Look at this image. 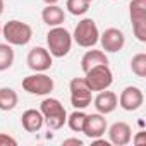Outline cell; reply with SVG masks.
<instances>
[{
    "label": "cell",
    "mask_w": 146,
    "mask_h": 146,
    "mask_svg": "<svg viewBox=\"0 0 146 146\" xmlns=\"http://www.w3.org/2000/svg\"><path fill=\"white\" fill-rule=\"evenodd\" d=\"M129 16H131L134 36L141 43H144L146 41V0H132L129 5Z\"/></svg>",
    "instance_id": "8"
},
{
    "label": "cell",
    "mask_w": 146,
    "mask_h": 146,
    "mask_svg": "<svg viewBox=\"0 0 146 146\" xmlns=\"http://www.w3.org/2000/svg\"><path fill=\"white\" fill-rule=\"evenodd\" d=\"M64 146H69V144H76V146H83V141L79 137H70V139H64L62 143Z\"/></svg>",
    "instance_id": "25"
},
{
    "label": "cell",
    "mask_w": 146,
    "mask_h": 146,
    "mask_svg": "<svg viewBox=\"0 0 146 146\" xmlns=\"http://www.w3.org/2000/svg\"><path fill=\"white\" fill-rule=\"evenodd\" d=\"M84 120H86V113L83 110H78L76 112H72L69 117H67V125L70 127V131H74V132H83V127H84Z\"/></svg>",
    "instance_id": "20"
},
{
    "label": "cell",
    "mask_w": 146,
    "mask_h": 146,
    "mask_svg": "<svg viewBox=\"0 0 146 146\" xmlns=\"http://www.w3.org/2000/svg\"><path fill=\"white\" fill-rule=\"evenodd\" d=\"M14 64V50L9 43H0V72L11 69Z\"/></svg>",
    "instance_id": "19"
},
{
    "label": "cell",
    "mask_w": 146,
    "mask_h": 146,
    "mask_svg": "<svg viewBox=\"0 0 146 146\" xmlns=\"http://www.w3.org/2000/svg\"><path fill=\"white\" fill-rule=\"evenodd\" d=\"M43 2H45L46 5H52V4H57V2H58V0H43Z\"/></svg>",
    "instance_id": "26"
},
{
    "label": "cell",
    "mask_w": 146,
    "mask_h": 146,
    "mask_svg": "<svg viewBox=\"0 0 146 146\" xmlns=\"http://www.w3.org/2000/svg\"><path fill=\"white\" fill-rule=\"evenodd\" d=\"M72 40L83 48L95 46L98 43V40H100V31H98L96 23L93 19H90V17L79 21L76 29H74V35H72Z\"/></svg>",
    "instance_id": "4"
},
{
    "label": "cell",
    "mask_w": 146,
    "mask_h": 146,
    "mask_svg": "<svg viewBox=\"0 0 146 146\" xmlns=\"http://www.w3.org/2000/svg\"><path fill=\"white\" fill-rule=\"evenodd\" d=\"M93 103H95V108H96L98 113L107 115V113H112V112L119 107V96H117L113 91L103 90V91H100V93L96 95V98H95Z\"/></svg>",
    "instance_id": "14"
},
{
    "label": "cell",
    "mask_w": 146,
    "mask_h": 146,
    "mask_svg": "<svg viewBox=\"0 0 146 146\" xmlns=\"http://www.w3.org/2000/svg\"><path fill=\"white\" fill-rule=\"evenodd\" d=\"M100 43H102V48L105 50V52H108V53H117V52H120L122 48H124V45H125V36H124V33L120 31V29H117V28H108V29H105L102 35H100V40H98Z\"/></svg>",
    "instance_id": "10"
},
{
    "label": "cell",
    "mask_w": 146,
    "mask_h": 146,
    "mask_svg": "<svg viewBox=\"0 0 146 146\" xmlns=\"http://www.w3.org/2000/svg\"><path fill=\"white\" fill-rule=\"evenodd\" d=\"M65 7H67V11L72 16H83V14L88 12L90 2H88V0H67Z\"/></svg>",
    "instance_id": "22"
},
{
    "label": "cell",
    "mask_w": 146,
    "mask_h": 146,
    "mask_svg": "<svg viewBox=\"0 0 146 146\" xmlns=\"http://www.w3.org/2000/svg\"><path fill=\"white\" fill-rule=\"evenodd\" d=\"M69 91H70V103H72L74 108L83 110V108L91 105L93 91L86 84L84 78H74L72 79L70 84H69Z\"/></svg>",
    "instance_id": "7"
},
{
    "label": "cell",
    "mask_w": 146,
    "mask_h": 146,
    "mask_svg": "<svg viewBox=\"0 0 146 146\" xmlns=\"http://www.w3.org/2000/svg\"><path fill=\"white\" fill-rule=\"evenodd\" d=\"M46 45H48V52L52 57H57V58H62L65 57L69 52H70V46H72V36L70 33L62 28V26H55L48 31L46 35Z\"/></svg>",
    "instance_id": "3"
},
{
    "label": "cell",
    "mask_w": 146,
    "mask_h": 146,
    "mask_svg": "<svg viewBox=\"0 0 146 146\" xmlns=\"http://www.w3.org/2000/svg\"><path fill=\"white\" fill-rule=\"evenodd\" d=\"M40 112L43 115V120H45L46 127L52 129V131L62 129L65 120H67V112L57 98H45L40 103Z\"/></svg>",
    "instance_id": "1"
},
{
    "label": "cell",
    "mask_w": 146,
    "mask_h": 146,
    "mask_svg": "<svg viewBox=\"0 0 146 146\" xmlns=\"http://www.w3.org/2000/svg\"><path fill=\"white\" fill-rule=\"evenodd\" d=\"M21 124H23L24 131H28V132H38L43 127L45 120H43V115H41L40 110L29 108V110H26L21 115Z\"/></svg>",
    "instance_id": "16"
},
{
    "label": "cell",
    "mask_w": 146,
    "mask_h": 146,
    "mask_svg": "<svg viewBox=\"0 0 146 146\" xmlns=\"http://www.w3.org/2000/svg\"><path fill=\"white\" fill-rule=\"evenodd\" d=\"M53 79L50 76H46L45 72H36L28 78L23 79V90L28 91L29 95H36V96H45L50 95L53 91Z\"/></svg>",
    "instance_id": "6"
},
{
    "label": "cell",
    "mask_w": 146,
    "mask_h": 146,
    "mask_svg": "<svg viewBox=\"0 0 146 146\" xmlns=\"http://www.w3.org/2000/svg\"><path fill=\"white\" fill-rule=\"evenodd\" d=\"M108 137H110L112 144H115V146H125V144L131 143L132 129H131V125L127 122H115L108 129Z\"/></svg>",
    "instance_id": "13"
},
{
    "label": "cell",
    "mask_w": 146,
    "mask_h": 146,
    "mask_svg": "<svg viewBox=\"0 0 146 146\" xmlns=\"http://www.w3.org/2000/svg\"><path fill=\"white\" fill-rule=\"evenodd\" d=\"M41 19L45 24H48L50 28H55V26H62V23L65 21V12L62 7H58L57 4H52V5H46L43 11H41Z\"/></svg>",
    "instance_id": "17"
},
{
    "label": "cell",
    "mask_w": 146,
    "mask_h": 146,
    "mask_svg": "<svg viewBox=\"0 0 146 146\" xmlns=\"http://www.w3.org/2000/svg\"><path fill=\"white\" fill-rule=\"evenodd\" d=\"M96 65H108V57L103 50H88L81 58V69L83 72H88L90 69Z\"/></svg>",
    "instance_id": "15"
},
{
    "label": "cell",
    "mask_w": 146,
    "mask_h": 146,
    "mask_svg": "<svg viewBox=\"0 0 146 146\" xmlns=\"http://www.w3.org/2000/svg\"><path fill=\"white\" fill-rule=\"evenodd\" d=\"M143 102H144V95L137 86H125L119 96V105L127 112H134L141 108Z\"/></svg>",
    "instance_id": "11"
},
{
    "label": "cell",
    "mask_w": 146,
    "mask_h": 146,
    "mask_svg": "<svg viewBox=\"0 0 146 146\" xmlns=\"http://www.w3.org/2000/svg\"><path fill=\"white\" fill-rule=\"evenodd\" d=\"M86 78V84L90 86L91 91H103L108 90L113 83V74L108 65H96L93 69H90L88 72H84Z\"/></svg>",
    "instance_id": "5"
},
{
    "label": "cell",
    "mask_w": 146,
    "mask_h": 146,
    "mask_svg": "<svg viewBox=\"0 0 146 146\" xmlns=\"http://www.w3.org/2000/svg\"><path fill=\"white\" fill-rule=\"evenodd\" d=\"M26 62H28V67H29L31 70H35V72H45V70H48V69L52 67V64H53L50 52H48L46 48H43V46H35V48H31L29 53H28Z\"/></svg>",
    "instance_id": "9"
},
{
    "label": "cell",
    "mask_w": 146,
    "mask_h": 146,
    "mask_svg": "<svg viewBox=\"0 0 146 146\" xmlns=\"http://www.w3.org/2000/svg\"><path fill=\"white\" fill-rule=\"evenodd\" d=\"M4 14V0H0V16Z\"/></svg>",
    "instance_id": "27"
},
{
    "label": "cell",
    "mask_w": 146,
    "mask_h": 146,
    "mask_svg": "<svg viewBox=\"0 0 146 146\" xmlns=\"http://www.w3.org/2000/svg\"><path fill=\"white\" fill-rule=\"evenodd\" d=\"M0 36H2V26H0Z\"/></svg>",
    "instance_id": "28"
},
{
    "label": "cell",
    "mask_w": 146,
    "mask_h": 146,
    "mask_svg": "<svg viewBox=\"0 0 146 146\" xmlns=\"http://www.w3.org/2000/svg\"><path fill=\"white\" fill-rule=\"evenodd\" d=\"M131 70L137 78H146V53H136L132 57Z\"/></svg>",
    "instance_id": "21"
},
{
    "label": "cell",
    "mask_w": 146,
    "mask_h": 146,
    "mask_svg": "<svg viewBox=\"0 0 146 146\" xmlns=\"http://www.w3.org/2000/svg\"><path fill=\"white\" fill-rule=\"evenodd\" d=\"M17 102H19L17 93L12 88H0V110H4V112L14 110Z\"/></svg>",
    "instance_id": "18"
},
{
    "label": "cell",
    "mask_w": 146,
    "mask_h": 146,
    "mask_svg": "<svg viewBox=\"0 0 146 146\" xmlns=\"http://www.w3.org/2000/svg\"><path fill=\"white\" fill-rule=\"evenodd\" d=\"M132 141H134V144H144L146 143V132L144 131H141V132H137L134 137H131Z\"/></svg>",
    "instance_id": "24"
},
{
    "label": "cell",
    "mask_w": 146,
    "mask_h": 146,
    "mask_svg": "<svg viewBox=\"0 0 146 146\" xmlns=\"http://www.w3.org/2000/svg\"><path fill=\"white\" fill-rule=\"evenodd\" d=\"M107 127L108 125H107L105 115H102V113H91V115H86L83 132L90 139H96V137H102L107 132Z\"/></svg>",
    "instance_id": "12"
},
{
    "label": "cell",
    "mask_w": 146,
    "mask_h": 146,
    "mask_svg": "<svg viewBox=\"0 0 146 146\" xmlns=\"http://www.w3.org/2000/svg\"><path fill=\"white\" fill-rule=\"evenodd\" d=\"M2 36L5 38V41L12 46H24L31 41L33 38V28L28 23L12 19L9 23L4 24L2 28Z\"/></svg>",
    "instance_id": "2"
},
{
    "label": "cell",
    "mask_w": 146,
    "mask_h": 146,
    "mask_svg": "<svg viewBox=\"0 0 146 146\" xmlns=\"http://www.w3.org/2000/svg\"><path fill=\"white\" fill-rule=\"evenodd\" d=\"M0 146H17V141L9 134L0 132Z\"/></svg>",
    "instance_id": "23"
},
{
    "label": "cell",
    "mask_w": 146,
    "mask_h": 146,
    "mask_svg": "<svg viewBox=\"0 0 146 146\" xmlns=\"http://www.w3.org/2000/svg\"><path fill=\"white\" fill-rule=\"evenodd\" d=\"M88 2H90V4H91V2H93V0H88Z\"/></svg>",
    "instance_id": "29"
}]
</instances>
